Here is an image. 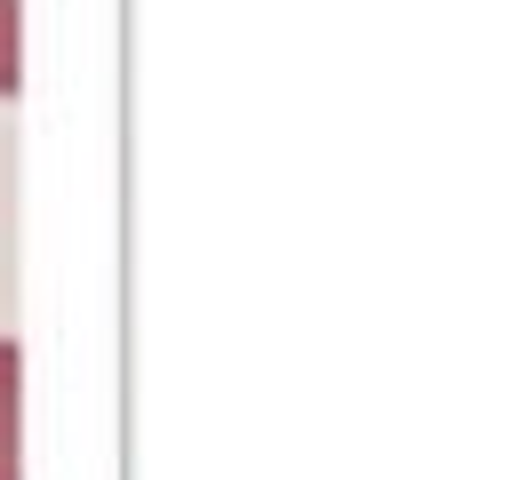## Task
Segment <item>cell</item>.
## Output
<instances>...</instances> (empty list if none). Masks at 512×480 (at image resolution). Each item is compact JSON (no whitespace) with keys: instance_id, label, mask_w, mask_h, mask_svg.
<instances>
[{"instance_id":"cell-2","label":"cell","mask_w":512,"mask_h":480,"mask_svg":"<svg viewBox=\"0 0 512 480\" xmlns=\"http://www.w3.org/2000/svg\"><path fill=\"white\" fill-rule=\"evenodd\" d=\"M16 24H24V8H16V0H0V96H16V64H24Z\"/></svg>"},{"instance_id":"cell-1","label":"cell","mask_w":512,"mask_h":480,"mask_svg":"<svg viewBox=\"0 0 512 480\" xmlns=\"http://www.w3.org/2000/svg\"><path fill=\"white\" fill-rule=\"evenodd\" d=\"M0 480H24L16 464V344L0 336Z\"/></svg>"}]
</instances>
